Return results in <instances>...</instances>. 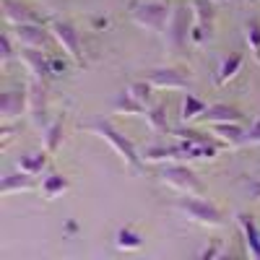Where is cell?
<instances>
[{
  "mask_svg": "<svg viewBox=\"0 0 260 260\" xmlns=\"http://www.w3.org/2000/svg\"><path fill=\"white\" fill-rule=\"evenodd\" d=\"M81 130H86V133H94V136H99L102 141L110 143V146L115 148V154L125 161V167H127L130 172H141V169H143L146 161H143V156H141L138 146L130 141L127 136H122L110 120H91V122L81 125Z\"/></svg>",
  "mask_w": 260,
  "mask_h": 260,
  "instance_id": "obj_1",
  "label": "cell"
},
{
  "mask_svg": "<svg viewBox=\"0 0 260 260\" xmlns=\"http://www.w3.org/2000/svg\"><path fill=\"white\" fill-rule=\"evenodd\" d=\"M172 6L169 0H130L127 3V13L136 21L141 29H148L154 34H164L169 16H172Z\"/></svg>",
  "mask_w": 260,
  "mask_h": 260,
  "instance_id": "obj_2",
  "label": "cell"
},
{
  "mask_svg": "<svg viewBox=\"0 0 260 260\" xmlns=\"http://www.w3.org/2000/svg\"><path fill=\"white\" fill-rule=\"evenodd\" d=\"M192 6L187 3H177L172 8L169 16V24L164 29V42H167V50L172 55H185L187 45H190V31H192Z\"/></svg>",
  "mask_w": 260,
  "mask_h": 260,
  "instance_id": "obj_3",
  "label": "cell"
},
{
  "mask_svg": "<svg viewBox=\"0 0 260 260\" xmlns=\"http://www.w3.org/2000/svg\"><path fill=\"white\" fill-rule=\"evenodd\" d=\"M190 221L201 224V226H213L219 229L226 224V213L216 206L213 201H208L206 195H185V198H180L175 203Z\"/></svg>",
  "mask_w": 260,
  "mask_h": 260,
  "instance_id": "obj_4",
  "label": "cell"
},
{
  "mask_svg": "<svg viewBox=\"0 0 260 260\" xmlns=\"http://www.w3.org/2000/svg\"><path fill=\"white\" fill-rule=\"evenodd\" d=\"M161 182L180 190L182 195H206V187L201 182V177L185 164V161H169L164 169H161Z\"/></svg>",
  "mask_w": 260,
  "mask_h": 260,
  "instance_id": "obj_5",
  "label": "cell"
},
{
  "mask_svg": "<svg viewBox=\"0 0 260 260\" xmlns=\"http://www.w3.org/2000/svg\"><path fill=\"white\" fill-rule=\"evenodd\" d=\"M50 31H52V37L62 45V50H65V55H68L76 65H86V57H83V37H81V31L71 24L68 18H52L50 21Z\"/></svg>",
  "mask_w": 260,
  "mask_h": 260,
  "instance_id": "obj_6",
  "label": "cell"
},
{
  "mask_svg": "<svg viewBox=\"0 0 260 260\" xmlns=\"http://www.w3.org/2000/svg\"><path fill=\"white\" fill-rule=\"evenodd\" d=\"M192 31H190V45L203 47L213 37V21H216V3L213 0H192Z\"/></svg>",
  "mask_w": 260,
  "mask_h": 260,
  "instance_id": "obj_7",
  "label": "cell"
},
{
  "mask_svg": "<svg viewBox=\"0 0 260 260\" xmlns=\"http://www.w3.org/2000/svg\"><path fill=\"white\" fill-rule=\"evenodd\" d=\"M29 120L42 130L50 125V94H47V81H29Z\"/></svg>",
  "mask_w": 260,
  "mask_h": 260,
  "instance_id": "obj_8",
  "label": "cell"
},
{
  "mask_svg": "<svg viewBox=\"0 0 260 260\" xmlns=\"http://www.w3.org/2000/svg\"><path fill=\"white\" fill-rule=\"evenodd\" d=\"M146 81L154 86L156 91H187L192 86L187 68H156L146 76Z\"/></svg>",
  "mask_w": 260,
  "mask_h": 260,
  "instance_id": "obj_9",
  "label": "cell"
},
{
  "mask_svg": "<svg viewBox=\"0 0 260 260\" xmlns=\"http://www.w3.org/2000/svg\"><path fill=\"white\" fill-rule=\"evenodd\" d=\"M18 60L24 62V68L29 71L31 81H50L52 68H50V55H45L39 47H21Z\"/></svg>",
  "mask_w": 260,
  "mask_h": 260,
  "instance_id": "obj_10",
  "label": "cell"
},
{
  "mask_svg": "<svg viewBox=\"0 0 260 260\" xmlns=\"http://www.w3.org/2000/svg\"><path fill=\"white\" fill-rule=\"evenodd\" d=\"M13 34H16L21 47H39V50L47 47L55 39L50 26H45V24H21V26H16Z\"/></svg>",
  "mask_w": 260,
  "mask_h": 260,
  "instance_id": "obj_11",
  "label": "cell"
},
{
  "mask_svg": "<svg viewBox=\"0 0 260 260\" xmlns=\"http://www.w3.org/2000/svg\"><path fill=\"white\" fill-rule=\"evenodd\" d=\"M237 226H240V234H242V242L247 247V255L260 260V229L255 224V216L247 213V211H240L237 213Z\"/></svg>",
  "mask_w": 260,
  "mask_h": 260,
  "instance_id": "obj_12",
  "label": "cell"
},
{
  "mask_svg": "<svg viewBox=\"0 0 260 260\" xmlns=\"http://www.w3.org/2000/svg\"><path fill=\"white\" fill-rule=\"evenodd\" d=\"M29 110V89H11L0 99V115L6 122L21 117V112Z\"/></svg>",
  "mask_w": 260,
  "mask_h": 260,
  "instance_id": "obj_13",
  "label": "cell"
},
{
  "mask_svg": "<svg viewBox=\"0 0 260 260\" xmlns=\"http://www.w3.org/2000/svg\"><path fill=\"white\" fill-rule=\"evenodd\" d=\"M3 18L13 26H21V24H45V18L37 16L29 6L18 3V0H3Z\"/></svg>",
  "mask_w": 260,
  "mask_h": 260,
  "instance_id": "obj_14",
  "label": "cell"
},
{
  "mask_svg": "<svg viewBox=\"0 0 260 260\" xmlns=\"http://www.w3.org/2000/svg\"><path fill=\"white\" fill-rule=\"evenodd\" d=\"M141 156L146 164H169L180 161V146L177 143H151L141 148Z\"/></svg>",
  "mask_w": 260,
  "mask_h": 260,
  "instance_id": "obj_15",
  "label": "cell"
},
{
  "mask_svg": "<svg viewBox=\"0 0 260 260\" xmlns=\"http://www.w3.org/2000/svg\"><path fill=\"white\" fill-rule=\"evenodd\" d=\"M201 122L206 125H221V122H245V115L232 104H208V110L203 112Z\"/></svg>",
  "mask_w": 260,
  "mask_h": 260,
  "instance_id": "obj_16",
  "label": "cell"
},
{
  "mask_svg": "<svg viewBox=\"0 0 260 260\" xmlns=\"http://www.w3.org/2000/svg\"><path fill=\"white\" fill-rule=\"evenodd\" d=\"M211 133L221 143L237 148V146H245V133L247 130L242 127V122H221V125H211Z\"/></svg>",
  "mask_w": 260,
  "mask_h": 260,
  "instance_id": "obj_17",
  "label": "cell"
},
{
  "mask_svg": "<svg viewBox=\"0 0 260 260\" xmlns=\"http://www.w3.org/2000/svg\"><path fill=\"white\" fill-rule=\"evenodd\" d=\"M37 187V177L29 175V172H13V175H6L3 182H0V192L3 195H13V192H29Z\"/></svg>",
  "mask_w": 260,
  "mask_h": 260,
  "instance_id": "obj_18",
  "label": "cell"
},
{
  "mask_svg": "<svg viewBox=\"0 0 260 260\" xmlns=\"http://www.w3.org/2000/svg\"><path fill=\"white\" fill-rule=\"evenodd\" d=\"M143 117H146V125L151 127V133H156V136H167V133H172L169 120H167V102L151 104Z\"/></svg>",
  "mask_w": 260,
  "mask_h": 260,
  "instance_id": "obj_19",
  "label": "cell"
},
{
  "mask_svg": "<svg viewBox=\"0 0 260 260\" xmlns=\"http://www.w3.org/2000/svg\"><path fill=\"white\" fill-rule=\"evenodd\" d=\"M52 154L47 148H42V151H31V154H24L18 159V169L21 172H29V175H42V172L47 169V159H50Z\"/></svg>",
  "mask_w": 260,
  "mask_h": 260,
  "instance_id": "obj_20",
  "label": "cell"
},
{
  "mask_svg": "<svg viewBox=\"0 0 260 260\" xmlns=\"http://www.w3.org/2000/svg\"><path fill=\"white\" fill-rule=\"evenodd\" d=\"M42 195H45L47 201H55L57 195H62L65 190L71 187V180L65 175H57V172H47L45 177H42Z\"/></svg>",
  "mask_w": 260,
  "mask_h": 260,
  "instance_id": "obj_21",
  "label": "cell"
},
{
  "mask_svg": "<svg viewBox=\"0 0 260 260\" xmlns=\"http://www.w3.org/2000/svg\"><path fill=\"white\" fill-rule=\"evenodd\" d=\"M242 65H245V55H242V52H232L229 57H224L219 73H216V83L226 86L232 78H237V73L242 71Z\"/></svg>",
  "mask_w": 260,
  "mask_h": 260,
  "instance_id": "obj_22",
  "label": "cell"
},
{
  "mask_svg": "<svg viewBox=\"0 0 260 260\" xmlns=\"http://www.w3.org/2000/svg\"><path fill=\"white\" fill-rule=\"evenodd\" d=\"M112 110H115V112H120V115H146L148 107H146V104H141L133 94H130V89H125V91H120V94H117V99L112 102Z\"/></svg>",
  "mask_w": 260,
  "mask_h": 260,
  "instance_id": "obj_23",
  "label": "cell"
},
{
  "mask_svg": "<svg viewBox=\"0 0 260 260\" xmlns=\"http://www.w3.org/2000/svg\"><path fill=\"white\" fill-rule=\"evenodd\" d=\"M206 110H208V104H206L201 96H195V94H185V99H182V110H180V120H182L185 125H187V122H192V120H201Z\"/></svg>",
  "mask_w": 260,
  "mask_h": 260,
  "instance_id": "obj_24",
  "label": "cell"
},
{
  "mask_svg": "<svg viewBox=\"0 0 260 260\" xmlns=\"http://www.w3.org/2000/svg\"><path fill=\"white\" fill-rule=\"evenodd\" d=\"M62 127H65L62 117H55V120H50L47 127H42V143H45V148L50 151V154H55V151L60 148V143H62Z\"/></svg>",
  "mask_w": 260,
  "mask_h": 260,
  "instance_id": "obj_25",
  "label": "cell"
},
{
  "mask_svg": "<svg viewBox=\"0 0 260 260\" xmlns=\"http://www.w3.org/2000/svg\"><path fill=\"white\" fill-rule=\"evenodd\" d=\"M141 245H143V237L133 226H120L115 232V247L130 252V250H141Z\"/></svg>",
  "mask_w": 260,
  "mask_h": 260,
  "instance_id": "obj_26",
  "label": "cell"
},
{
  "mask_svg": "<svg viewBox=\"0 0 260 260\" xmlns=\"http://www.w3.org/2000/svg\"><path fill=\"white\" fill-rule=\"evenodd\" d=\"M172 136H175V138H182V141H195V143H213V141H219L213 133H206V130L187 127L185 122H182V125H177V127H172Z\"/></svg>",
  "mask_w": 260,
  "mask_h": 260,
  "instance_id": "obj_27",
  "label": "cell"
},
{
  "mask_svg": "<svg viewBox=\"0 0 260 260\" xmlns=\"http://www.w3.org/2000/svg\"><path fill=\"white\" fill-rule=\"evenodd\" d=\"M245 39H247V45H250V52L260 62V18H250L247 24H245Z\"/></svg>",
  "mask_w": 260,
  "mask_h": 260,
  "instance_id": "obj_28",
  "label": "cell"
},
{
  "mask_svg": "<svg viewBox=\"0 0 260 260\" xmlns=\"http://www.w3.org/2000/svg\"><path fill=\"white\" fill-rule=\"evenodd\" d=\"M127 89H130V94H133L141 104H146V107L154 104V91H156V89H154V86H151L146 78H143V81H133Z\"/></svg>",
  "mask_w": 260,
  "mask_h": 260,
  "instance_id": "obj_29",
  "label": "cell"
},
{
  "mask_svg": "<svg viewBox=\"0 0 260 260\" xmlns=\"http://www.w3.org/2000/svg\"><path fill=\"white\" fill-rule=\"evenodd\" d=\"M18 52H13V39H11V31L3 34V39H0V62L8 65L11 60H16Z\"/></svg>",
  "mask_w": 260,
  "mask_h": 260,
  "instance_id": "obj_30",
  "label": "cell"
},
{
  "mask_svg": "<svg viewBox=\"0 0 260 260\" xmlns=\"http://www.w3.org/2000/svg\"><path fill=\"white\" fill-rule=\"evenodd\" d=\"M221 255H224V245H221V240H211V245L203 247V250L198 252L201 260H213V257H221Z\"/></svg>",
  "mask_w": 260,
  "mask_h": 260,
  "instance_id": "obj_31",
  "label": "cell"
},
{
  "mask_svg": "<svg viewBox=\"0 0 260 260\" xmlns=\"http://www.w3.org/2000/svg\"><path fill=\"white\" fill-rule=\"evenodd\" d=\"M245 146H260V115L250 122L247 133H245Z\"/></svg>",
  "mask_w": 260,
  "mask_h": 260,
  "instance_id": "obj_32",
  "label": "cell"
},
{
  "mask_svg": "<svg viewBox=\"0 0 260 260\" xmlns=\"http://www.w3.org/2000/svg\"><path fill=\"white\" fill-rule=\"evenodd\" d=\"M50 68H52V76H65L68 73V62L57 55H50Z\"/></svg>",
  "mask_w": 260,
  "mask_h": 260,
  "instance_id": "obj_33",
  "label": "cell"
},
{
  "mask_svg": "<svg viewBox=\"0 0 260 260\" xmlns=\"http://www.w3.org/2000/svg\"><path fill=\"white\" fill-rule=\"evenodd\" d=\"M247 195H250V201H260V180H255V182L247 187Z\"/></svg>",
  "mask_w": 260,
  "mask_h": 260,
  "instance_id": "obj_34",
  "label": "cell"
},
{
  "mask_svg": "<svg viewBox=\"0 0 260 260\" xmlns=\"http://www.w3.org/2000/svg\"><path fill=\"white\" fill-rule=\"evenodd\" d=\"M107 24H110V21H107L104 16H94V18H91V26H94L96 31H99V29H107Z\"/></svg>",
  "mask_w": 260,
  "mask_h": 260,
  "instance_id": "obj_35",
  "label": "cell"
},
{
  "mask_svg": "<svg viewBox=\"0 0 260 260\" xmlns=\"http://www.w3.org/2000/svg\"><path fill=\"white\" fill-rule=\"evenodd\" d=\"M213 3H224V0H213Z\"/></svg>",
  "mask_w": 260,
  "mask_h": 260,
  "instance_id": "obj_36",
  "label": "cell"
}]
</instances>
